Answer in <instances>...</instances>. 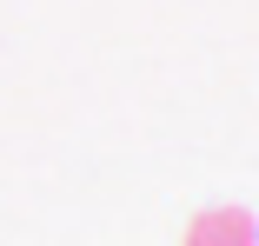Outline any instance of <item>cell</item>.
Instances as JSON below:
<instances>
[{
  "label": "cell",
  "mask_w": 259,
  "mask_h": 246,
  "mask_svg": "<svg viewBox=\"0 0 259 246\" xmlns=\"http://www.w3.org/2000/svg\"><path fill=\"white\" fill-rule=\"evenodd\" d=\"M180 246H259V220L246 207H206V213H193Z\"/></svg>",
  "instance_id": "cell-1"
}]
</instances>
